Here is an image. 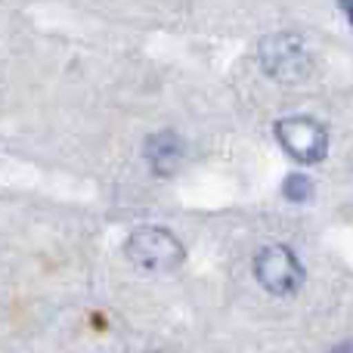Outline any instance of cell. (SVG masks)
<instances>
[{
    "label": "cell",
    "instance_id": "cell-1",
    "mask_svg": "<svg viewBox=\"0 0 353 353\" xmlns=\"http://www.w3.org/2000/svg\"><path fill=\"white\" fill-rule=\"evenodd\" d=\"M124 254L146 273H174L186 257V248L165 226H143V230L130 232Z\"/></svg>",
    "mask_w": 353,
    "mask_h": 353
},
{
    "label": "cell",
    "instance_id": "cell-2",
    "mask_svg": "<svg viewBox=\"0 0 353 353\" xmlns=\"http://www.w3.org/2000/svg\"><path fill=\"white\" fill-rule=\"evenodd\" d=\"M257 56H261V68L270 74V78L282 81V84H294V81H304L310 74V53H307L304 41L292 31H276V34L263 37L261 47H257Z\"/></svg>",
    "mask_w": 353,
    "mask_h": 353
},
{
    "label": "cell",
    "instance_id": "cell-3",
    "mask_svg": "<svg viewBox=\"0 0 353 353\" xmlns=\"http://www.w3.org/2000/svg\"><path fill=\"white\" fill-rule=\"evenodd\" d=\"M254 276L270 294H294L304 285V267L288 245H263L254 257Z\"/></svg>",
    "mask_w": 353,
    "mask_h": 353
},
{
    "label": "cell",
    "instance_id": "cell-4",
    "mask_svg": "<svg viewBox=\"0 0 353 353\" xmlns=\"http://www.w3.org/2000/svg\"><path fill=\"white\" fill-rule=\"evenodd\" d=\"M276 140L301 165H316L329 152V134H325V128L316 118H307V115H292V118L276 121Z\"/></svg>",
    "mask_w": 353,
    "mask_h": 353
},
{
    "label": "cell",
    "instance_id": "cell-5",
    "mask_svg": "<svg viewBox=\"0 0 353 353\" xmlns=\"http://www.w3.org/2000/svg\"><path fill=\"white\" fill-rule=\"evenodd\" d=\"M143 155H146L155 176H174L180 171L183 159H186V143H183V137L174 134V130H159V134H152L146 140Z\"/></svg>",
    "mask_w": 353,
    "mask_h": 353
},
{
    "label": "cell",
    "instance_id": "cell-6",
    "mask_svg": "<svg viewBox=\"0 0 353 353\" xmlns=\"http://www.w3.org/2000/svg\"><path fill=\"white\" fill-rule=\"evenodd\" d=\"M282 195L288 201H294V205H304V201H310L316 195V186H313V180L307 174H288L285 183H282Z\"/></svg>",
    "mask_w": 353,
    "mask_h": 353
},
{
    "label": "cell",
    "instance_id": "cell-7",
    "mask_svg": "<svg viewBox=\"0 0 353 353\" xmlns=\"http://www.w3.org/2000/svg\"><path fill=\"white\" fill-rule=\"evenodd\" d=\"M338 6H341V12L350 19V25H353V0H338Z\"/></svg>",
    "mask_w": 353,
    "mask_h": 353
}]
</instances>
